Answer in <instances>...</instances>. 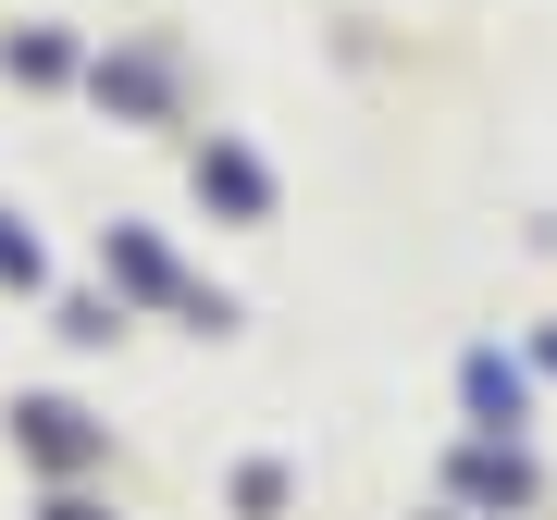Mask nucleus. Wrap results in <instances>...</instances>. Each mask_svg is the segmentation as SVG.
<instances>
[{
	"instance_id": "obj_9",
	"label": "nucleus",
	"mask_w": 557,
	"mask_h": 520,
	"mask_svg": "<svg viewBox=\"0 0 557 520\" xmlns=\"http://www.w3.org/2000/svg\"><path fill=\"white\" fill-rule=\"evenodd\" d=\"M223 508H236V520H285V508H298V471L260 446V459H236V471H223Z\"/></svg>"
},
{
	"instance_id": "obj_6",
	"label": "nucleus",
	"mask_w": 557,
	"mask_h": 520,
	"mask_svg": "<svg viewBox=\"0 0 557 520\" xmlns=\"http://www.w3.org/2000/svg\"><path fill=\"white\" fill-rule=\"evenodd\" d=\"M100 285H112L124 310H186V298H199V273L174 260L161 223H112V236H100Z\"/></svg>"
},
{
	"instance_id": "obj_3",
	"label": "nucleus",
	"mask_w": 557,
	"mask_h": 520,
	"mask_svg": "<svg viewBox=\"0 0 557 520\" xmlns=\"http://www.w3.org/2000/svg\"><path fill=\"white\" fill-rule=\"evenodd\" d=\"M434 496L471 508V520H533V508H545V459L508 446V434H458L446 471H434Z\"/></svg>"
},
{
	"instance_id": "obj_1",
	"label": "nucleus",
	"mask_w": 557,
	"mask_h": 520,
	"mask_svg": "<svg viewBox=\"0 0 557 520\" xmlns=\"http://www.w3.org/2000/svg\"><path fill=\"white\" fill-rule=\"evenodd\" d=\"M0 446H13L25 483H100L112 471V421L87 397H62V384H25V397L0 409Z\"/></svg>"
},
{
	"instance_id": "obj_2",
	"label": "nucleus",
	"mask_w": 557,
	"mask_h": 520,
	"mask_svg": "<svg viewBox=\"0 0 557 520\" xmlns=\"http://www.w3.org/2000/svg\"><path fill=\"white\" fill-rule=\"evenodd\" d=\"M87 100H100L124 137H174L186 124V62L161 38H112V50H87Z\"/></svg>"
},
{
	"instance_id": "obj_13",
	"label": "nucleus",
	"mask_w": 557,
	"mask_h": 520,
	"mask_svg": "<svg viewBox=\"0 0 557 520\" xmlns=\"http://www.w3.org/2000/svg\"><path fill=\"white\" fill-rule=\"evenodd\" d=\"M421 520H471V508H446V496H434V508H421Z\"/></svg>"
},
{
	"instance_id": "obj_8",
	"label": "nucleus",
	"mask_w": 557,
	"mask_h": 520,
	"mask_svg": "<svg viewBox=\"0 0 557 520\" xmlns=\"http://www.w3.org/2000/svg\"><path fill=\"white\" fill-rule=\"evenodd\" d=\"M50 335L75 347V360H100V347H124V335H137V310H124L112 285H62V298H50Z\"/></svg>"
},
{
	"instance_id": "obj_5",
	"label": "nucleus",
	"mask_w": 557,
	"mask_h": 520,
	"mask_svg": "<svg viewBox=\"0 0 557 520\" xmlns=\"http://www.w3.org/2000/svg\"><path fill=\"white\" fill-rule=\"evenodd\" d=\"M533 409H545V384H533V360H520V347H496V335L458 347V434L533 446Z\"/></svg>"
},
{
	"instance_id": "obj_4",
	"label": "nucleus",
	"mask_w": 557,
	"mask_h": 520,
	"mask_svg": "<svg viewBox=\"0 0 557 520\" xmlns=\"http://www.w3.org/2000/svg\"><path fill=\"white\" fill-rule=\"evenodd\" d=\"M186 199L211 223H236V236H260V223L285 211V186H273V161H260L236 124H211V137H186Z\"/></svg>"
},
{
	"instance_id": "obj_11",
	"label": "nucleus",
	"mask_w": 557,
	"mask_h": 520,
	"mask_svg": "<svg viewBox=\"0 0 557 520\" xmlns=\"http://www.w3.org/2000/svg\"><path fill=\"white\" fill-rule=\"evenodd\" d=\"M38 520H124L100 483H38Z\"/></svg>"
},
{
	"instance_id": "obj_7",
	"label": "nucleus",
	"mask_w": 557,
	"mask_h": 520,
	"mask_svg": "<svg viewBox=\"0 0 557 520\" xmlns=\"http://www.w3.org/2000/svg\"><path fill=\"white\" fill-rule=\"evenodd\" d=\"M0 87H38V100L87 87V50H75V25H0Z\"/></svg>"
},
{
	"instance_id": "obj_10",
	"label": "nucleus",
	"mask_w": 557,
	"mask_h": 520,
	"mask_svg": "<svg viewBox=\"0 0 557 520\" xmlns=\"http://www.w3.org/2000/svg\"><path fill=\"white\" fill-rule=\"evenodd\" d=\"M0 298H50V248L25 211H0Z\"/></svg>"
},
{
	"instance_id": "obj_12",
	"label": "nucleus",
	"mask_w": 557,
	"mask_h": 520,
	"mask_svg": "<svg viewBox=\"0 0 557 520\" xmlns=\"http://www.w3.org/2000/svg\"><path fill=\"white\" fill-rule=\"evenodd\" d=\"M520 360H533V384H557V322H533V335H520Z\"/></svg>"
}]
</instances>
